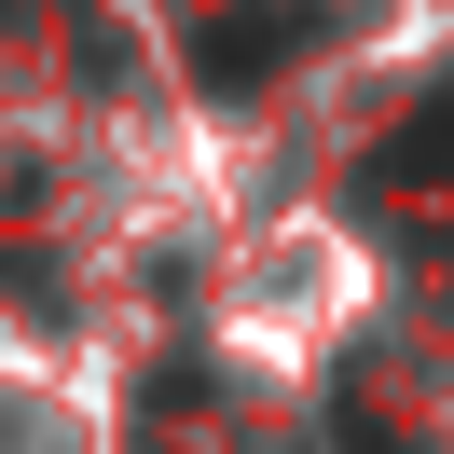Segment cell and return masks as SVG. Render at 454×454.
<instances>
[{"label":"cell","instance_id":"6da1fadb","mask_svg":"<svg viewBox=\"0 0 454 454\" xmlns=\"http://www.w3.org/2000/svg\"><path fill=\"white\" fill-rule=\"evenodd\" d=\"M276 42H289V28H276V14H234V28H221V42H207V69H221V83H248V69H262V56H276Z\"/></svg>","mask_w":454,"mask_h":454}]
</instances>
